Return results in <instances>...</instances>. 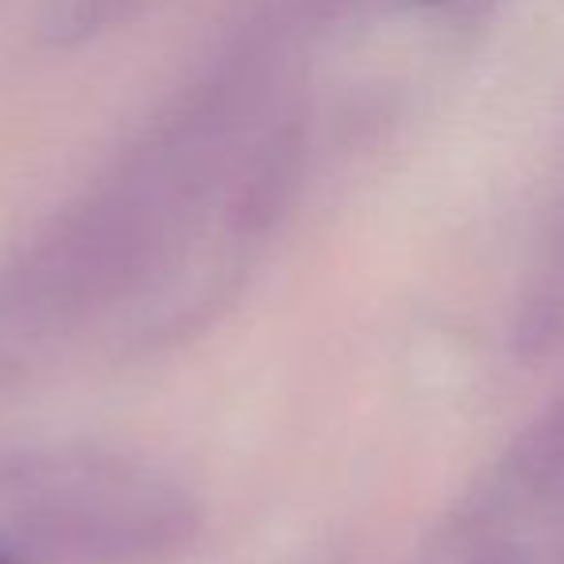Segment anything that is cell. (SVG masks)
I'll list each match as a JSON object with an SVG mask.
<instances>
[{
  "label": "cell",
  "instance_id": "cell-1",
  "mask_svg": "<svg viewBox=\"0 0 564 564\" xmlns=\"http://www.w3.org/2000/svg\"><path fill=\"white\" fill-rule=\"evenodd\" d=\"M197 525V510L182 499L63 502L32 518V541L78 564H140L182 549Z\"/></svg>",
  "mask_w": 564,
  "mask_h": 564
},
{
  "label": "cell",
  "instance_id": "cell-2",
  "mask_svg": "<svg viewBox=\"0 0 564 564\" xmlns=\"http://www.w3.org/2000/svg\"><path fill=\"white\" fill-rule=\"evenodd\" d=\"M0 564H20V561L12 553H4V549H0Z\"/></svg>",
  "mask_w": 564,
  "mask_h": 564
}]
</instances>
